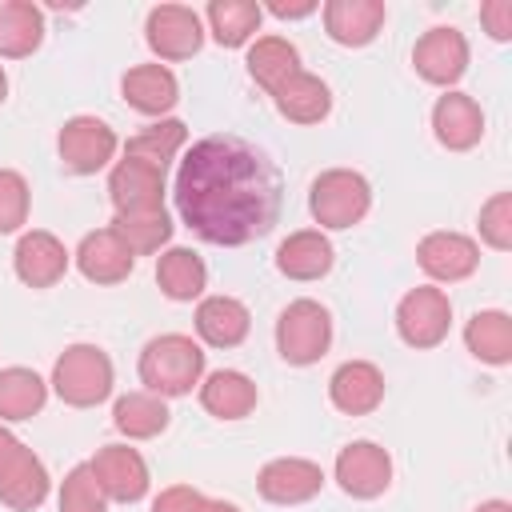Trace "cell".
I'll return each instance as SVG.
<instances>
[{
  "label": "cell",
  "mask_w": 512,
  "mask_h": 512,
  "mask_svg": "<svg viewBox=\"0 0 512 512\" xmlns=\"http://www.w3.org/2000/svg\"><path fill=\"white\" fill-rule=\"evenodd\" d=\"M176 212L208 244L240 248L268 236L280 220V168L252 140L216 132L196 140L176 168Z\"/></svg>",
  "instance_id": "cell-1"
},
{
  "label": "cell",
  "mask_w": 512,
  "mask_h": 512,
  "mask_svg": "<svg viewBox=\"0 0 512 512\" xmlns=\"http://www.w3.org/2000/svg\"><path fill=\"white\" fill-rule=\"evenodd\" d=\"M200 380H204V348L192 336L164 332L144 344V352H140L144 392L172 400V396H188L192 388H200Z\"/></svg>",
  "instance_id": "cell-2"
},
{
  "label": "cell",
  "mask_w": 512,
  "mask_h": 512,
  "mask_svg": "<svg viewBox=\"0 0 512 512\" xmlns=\"http://www.w3.org/2000/svg\"><path fill=\"white\" fill-rule=\"evenodd\" d=\"M56 396L68 404V408H96L112 396V384H116V372H112V360L104 348L96 344H68L56 364H52V380Z\"/></svg>",
  "instance_id": "cell-3"
},
{
  "label": "cell",
  "mask_w": 512,
  "mask_h": 512,
  "mask_svg": "<svg viewBox=\"0 0 512 512\" xmlns=\"http://www.w3.org/2000/svg\"><path fill=\"white\" fill-rule=\"evenodd\" d=\"M372 208V184L356 168H328L308 188V212L320 228H352Z\"/></svg>",
  "instance_id": "cell-4"
},
{
  "label": "cell",
  "mask_w": 512,
  "mask_h": 512,
  "mask_svg": "<svg viewBox=\"0 0 512 512\" xmlns=\"http://www.w3.org/2000/svg\"><path fill=\"white\" fill-rule=\"evenodd\" d=\"M332 344V316L320 300H292L280 316H276V352L284 356V364L308 368L316 364Z\"/></svg>",
  "instance_id": "cell-5"
},
{
  "label": "cell",
  "mask_w": 512,
  "mask_h": 512,
  "mask_svg": "<svg viewBox=\"0 0 512 512\" xmlns=\"http://www.w3.org/2000/svg\"><path fill=\"white\" fill-rule=\"evenodd\" d=\"M452 328V300L444 288H408L396 304V332L408 348H436Z\"/></svg>",
  "instance_id": "cell-6"
},
{
  "label": "cell",
  "mask_w": 512,
  "mask_h": 512,
  "mask_svg": "<svg viewBox=\"0 0 512 512\" xmlns=\"http://www.w3.org/2000/svg\"><path fill=\"white\" fill-rule=\"evenodd\" d=\"M116 148H120V140L100 116H72V120H64V128L56 136L60 164L68 172H76V176L100 172L116 156Z\"/></svg>",
  "instance_id": "cell-7"
},
{
  "label": "cell",
  "mask_w": 512,
  "mask_h": 512,
  "mask_svg": "<svg viewBox=\"0 0 512 512\" xmlns=\"http://www.w3.org/2000/svg\"><path fill=\"white\" fill-rule=\"evenodd\" d=\"M144 40L160 60H188L204 44V20L188 4H156L144 20Z\"/></svg>",
  "instance_id": "cell-8"
},
{
  "label": "cell",
  "mask_w": 512,
  "mask_h": 512,
  "mask_svg": "<svg viewBox=\"0 0 512 512\" xmlns=\"http://www.w3.org/2000/svg\"><path fill=\"white\" fill-rule=\"evenodd\" d=\"M336 484L352 500H376L392 484V456L376 440H352L336 452Z\"/></svg>",
  "instance_id": "cell-9"
},
{
  "label": "cell",
  "mask_w": 512,
  "mask_h": 512,
  "mask_svg": "<svg viewBox=\"0 0 512 512\" xmlns=\"http://www.w3.org/2000/svg\"><path fill=\"white\" fill-rule=\"evenodd\" d=\"M468 40H464V32L460 28H452V24H436V28H428L420 40H416V48H412V68L420 72V80H428V84H436V88H452L464 72H468Z\"/></svg>",
  "instance_id": "cell-10"
},
{
  "label": "cell",
  "mask_w": 512,
  "mask_h": 512,
  "mask_svg": "<svg viewBox=\"0 0 512 512\" xmlns=\"http://www.w3.org/2000/svg\"><path fill=\"white\" fill-rule=\"evenodd\" d=\"M88 468H92V476H96V484L104 488L108 500L136 504V500L148 496V484H152L148 480V464L128 444H104V448H96V456L88 460Z\"/></svg>",
  "instance_id": "cell-11"
},
{
  "label": "cell",
  "mask_w": 512,
  "mask_h": 512,
  "mask_svg": "<svg viewBox=\"0 0 512 512\" xmlns=\"http://www.w3.org/2000/svg\"><path fill=\"white\" fill-rule=\"evenodd\" d=\"M108 200H112L116 216L156 212V208H164V172L156 164H144L136 156H124L108 172Z\"/></svg>",
  "instance_id": "cell-12"
},
{
  "label": "cell",
  "mask_w": 512,
  "mask_h": 512,
  "mask_svg": "<svg viewBox=\"0 0 512 512\" xmlns=\"http://www.w3.org/2000/svg\"><path fill=\"white\" fill-rule=\"evenodd\" d=\"M416 264L440 280V284H456V280H468L476 268H480V244L464 232H428L420 244H416Z\"/></svg>",
  "instance_id": "cell-13"
},
{
  "label": "cell",
  "mask_w": 512,
  "mask_h": 512,
  "mask_svg": "<svg viewBox=\"0 0 512 512\" xmlns=\"http://www.w3.org/2000/svg\"><path fill=\"white\" fill-rule=\"evenodd\" d=\"M320 488H324V468L304 456H276L256 476V492L268 504H304L320 496Z\"/></svg>",
  "instance_id": "cell-14"
},
{
  "label": "cell",
  "mask_w": 512,
  "mask_h": 512,
  "mask_svg": "<svg viewBox=\"0 0 512 512\" xmlns=\"http://www.w3.org/2000/svg\"><path fill=\"white\" fill-rule=\"evenodd\" d=\"M68 260H72V252L64 248V240L52 236V232H44V228L24 232L16 240V248H12V268H16V276L28 288H52V284H60L64 272H68Z\"/></svg>",
  "instance_id": "cell-15"
},
{
  "label": "cell",
  "mask_w": 512,
  "mask_h": 512,
  "mask_svg": "<svg viewBox=\"0 0 512 512\" xmlns=\"http://www.w3.org/2000/svg\"><path fill=\"white\" fill-rule=\"evenodd\" d=\"M328 400L344 416H368L384 404V372L372 360H344L328 376Z\"/></svg>",
  "instance_id": "cell-16"
},
{
  "label": "cell",
  "mask_w": 512,
  "mask_h": 512,
  "mask_svg": "<svg viewBox=\"0 0 512 512\" xmlns=\"http://www.w3.org/2000/svg\"><path fill=\"white\" fill-rule=\"evenodd\" d=\"M432 132L448 152H468L484 140V112L468 92H444L432 104Z\"/></svg>",
  "instance_id": "cell-17"
},
{
  "label": "cell",
  "mask_w": 512,
  "mask_h": 512,
  "mask_svg": "<svg viewBox=\"0 0 512 512\" xmlns=\"http://www.w3.org/2000/svg\"><path fill=\"white\" fill-rule=\"evenodd\" d=\"M76 268L88 284H120L132 276L136 268V256L132 248L112 232V228H96L80 240L76 248Z\"/></svg>",
  "instance_id": "cell-18"
},
{
  "label": "cell",
  "mask_w": 512,
  "mask_h": 512,
  "mask_svg": "<svg viewBox=\"0 0 512 512\" xmlns=\"http://www.w3.org/2000/svg\"><path fill=\"white\" fill-rule=\"evenodd\" d=\"M384 0H328L324 4V32L344 48H364L384 28Z\"/></svg>",
  "instance_id": "cell-19"
},
{
  "label": "cell",
  "mask_w": 512,
  "mask_h": 512,
  "mask_svg": "<svg viewBox=\"0 0 512 512\" xmlns=\"http://www.w3.org/2000/svg\"><path fill=\"white\" fill-rule=\"evenodd\" d=\"M332 264H336V248L320 228L288 232L276 248V268L288 280H320L332 272Z\"/></svg>",
  "instance_id": "cell-20"
},
{
  "label": "cell",
  "mask_w": 512,
  "mask_h": 512,
  "mask_svg": "<svg viewBox=\"0 0 512 512\" xmlns=\"http://www.w3.org/2000/svg\"><path fill=\"white\" fill-rule=\"evenodd\" d=\"M120 96L128 108L164 120V112H172L180 100V84L164 64H136L120 76Z\"/></svg>",
  "instance_id": "cell-21"
},
{
  "label": "cell",
  "mask_w": 512,
  "mask_h": 512,
  "mask_svg": "<svg viewBox=\"0 0 512 512\" xmlns=\"http://www.w3.org/2000/svg\"><path fill=\"white\" fill-rule=\"evenodd\" d=\"M48 488H52V476H48L44 460L20 444V452L0 472V504H8L12 512H32L48 500Z\"/></svg>",
  "instance_id": "cell-22"
},
{
  "label": "cell",
  "mask_w": 512,
  "mask_h": 512,
  "mask_svg": "<svg viewBox=\"0 0 512 512\" xmlns=\"http://www.w3.org/2000/svg\"><path fill=\"white\" fill-rule=\"evenodd\" d=\"M256 400H260L256 380L244 376L240 368H216L200 380V404L216 420H244L256 408Z\"/></svg>",
  "instance_id": "cell-23"
},
{
  "label": "cell",
  "mask_w": 512,
  "mask_h": 512,
  "mask_svg": "<svg viewBox=\"0 0 512 512\" xmlns=\"http://www.w3.org/2000/svg\"><path fill=\"white\" fill-rule=\"evenodd\" d=\"M252 328L248 308L236 296H204L196 304V336L208 348H236Z\"/></svg>",
  "instance_id": "cell-24"
},
{
  "label": "cell",
  "mask_w": 512,
  "mask_h": 512,
  "mask_svg": "<svg viewBox=\"0 0 512 512\" xmlns=\"http://www.w3.org/2000/svg\"><path fill=\"white\" fill-rule=\"evenodd\" d=\"M272 100H276V112L284 116V120H292V124H320L328 112H332V88L320 80V76H312V72H292L276 92H272Z\"/></svg>",
  "instance_id": "cell-25"
},
{
  "label": "cell",
  "mask_w": 512,
  "mask_h": 512,
  "mask_svg": "<svg viewBox=\"0 0 512 512\" xmlns=\"http://www.w3.org/2000/svg\"><path fill=\"white\" fill-rule=\"evenodd\" d=\"M44 44V12L32 0H4L0 4V56L24 60Z\"/></svg>",
  "instance_id": "cell-26"
},
{
  "label": "cell",
  "mask_w": 512,
  "mask_h": 512,
  "mask_svg": "<svg viewBox=\"0 0 512 512\" xmlns=\"http://www.w3.org/2000/svg\"><path fill=\"white\" fill-rule=\"evenodd\" d=\"M156 284H160V292L168 300L188 304V300L204 296L208 268H204V260L192 248H164L160 260H156Z\"/></svg>",
  "instance_id": "cell-27"
},
{
  "label": "cell",
  "mask_w": 512,
  "mask_h": 512,
  "mask_svg": "<svg viewBox=\"0 0 512 512\" xmlns=\"http://www.w3.org/2000/svg\"><path fill=\"white\" fill-rule=\"evenodd\" d=\"M464 344L480 364L504 368L512 360V316L500 308H484L464 324Z\"/></svg>",
  "instance_id": "cell-28"
},
{
  "label": "cell",
  "mask_w": 512,
  "mask_h": 512,
  "mask_svg": "<svg viewBox=\"0 0 512 512\" xmlns=\"http://www.w3.org/2000/svg\"><path fill=\"white\" fill-rule=\"evenodd\" d=\"M168 420H172L168 404L160 396H152V392H124L112 404V424L128 440H152V436H160L168 428Z\"/></svg>",
  "instance_id": "cell-29"
},
{
  "label": "cell",
  "mask_w": 512,
  "mask_h": 512,
  "mask_svg": "<svg viewBox=\"0 0 512 512\" xmlns=\"http://www.w3.org/2000/svg\"><path fill=\"white\" fill-rule=\"evenodd\" d=\"M204 20H208V32L220 48H244L260 28L264 8L252 0H212Z\"/></svg>",
  "instance_id": "cell-30"
},
{
  "label": "cell",
  "mask_w": 512,
  "mask_h": 512,
  "mask_svg": "<svg viewBox=\"0 0 512 512\" xmlns=\"http://www.w3.org/2000/svg\"><path fill=\"white\" fill-rule=\"evenodd\" d=\"M248 76L272 96L292 72H300V52H296V44L292 40H284V36H260L252 48H248Z\"/></svg>",
  "instance_id": "cell-31"
},
{
  "label": "cell",
  "mask_w": 512,
  "mask_h": 512,
  "mask_svg": "<svg viewBox=\"0 0 512 512\" xmlns=\"http://www.w3.org/2000/svg\"><path fill=\"white\" fill-rule=\"evenodd\" d=\"M48 400V384L32 368H0V420H32Z\"/></svg>",
  "instance_id": "cell-32"
},
{
  "label": "cell",
  "mask_w": 512,
  "mask_h": 512,
  "mask_svg": "<svg viewBox=\"0 0 512 512\" xmlns=\"http://www.w3.org/2000/svg\"><path fill=\"white\" fill-rule=\"evenodd\" d=\"M184 140H188V124L184 120H156V124H148L144 132H136L124 144V156H136V160L156 164L164 172L176 160V152L184 148Z\"/></svg>",
  "instance_id": "cell-33"
},
{
  "label": "cell",
  "mask_w": 512,
  "mask_h": 512,
  "mask_svg": "<svg viewBox=\"0 0 512 512\" xmlns=\"http://www.w3.org/2000/svg\"><path fill=\"white\" fill-rule=\"evenodd\" d=\"M128 248H132V256H148V252H160L168 240H172V216L164 212V208H156V212H128V216H116L112 224H108Z\"/></svg>",
  "instance_id": "cell-34"
},
{
  "label": "cell",
  "mask_w": 512,
  "mask_h": 512,
  "mask_svg": "<svg viewBox=\"0 0 512 512\" xmlns=\"http://www.w3.org/2000/svg\"><path fill=\"white\" fill-rule=\"evenodd\" d=\"M60 512H108V496L104 488L96 484L92 468L88 464H76L68 468V476L60 480V500H56Z\"/></svg>",
  "instance_id": "cell-35"
},
{
  "label": "cell",
  "mask_w": 512,
  "mask_h": 512,
  "mask_svg": "<svg viewBox=\"0 0 512 512\" xmlns=\"http://www.w3.org/2000/svg\"><path fill=\"white\" fill-rule=\"evenodd\" d=\"M28 204H32L28 180L16 168H0V236L20 232L28 224Z\"/></svg>",
  "instance_id": "cell-36"
},
{
  "label": "cell",
  "mask_w": 512,
  "mask_h": 512,
  "mask_svg": "<svg viewBox=\"0 0 512 512\" xmlns=\"http://www.w3.org/2000/svg\"><path fill=\"white\" fill-rule=\"evenodd\" d=\"M480 240L496 252L512 248V192H496L480 208Z\"/></svg>",
  "instance_id": "cell-37"
},
{
  "label": "cell",
  "mask_w": 512,
  "mask_h": 512,
  "mask_svg": "<svg viewBox=\"0 0 512 512\" xmlns=\"http://www.w3.org/2000/svg\"><path fill=\"white\" fill-rule=\"evenodd\" d=\"M204 500V492H196L192 484H172L152 500V512H196Z\"/></svg>",
  "instance_id": "cell-38"
},
{
  "label": "cell",
  "mask_w": 512,
  "mask_h": 512,
  "mask_svg": "<svg viewBox=\"0 0 512 512\" xmlns=\"http://www.w3.org/2000/svg\"><path fill=\"white\" fill-rule=\"evenodd\" d=\"M480 20L492 40H512V4L508 0H488L480 4Z\"/></svg>",
  "instance_id": "cell-39"
},
{
  "label": "cell",
  "mask_w": 512,
  "mask_h": 512,
  "mask_svg": "<svg viewBox=\"0 0 512 512\" xmlns=\"http://www.w3.org/2000/svg\"><path fill=\"white\" fill-rule=\"evenodd\" d=\"M268 12H272V16H280V20H300V16H312V12H316V0H300V4L272 0V4H268Z\"/></svg>",
  "instance_id": "cell-40"
},
{
  "label": "cell",
  "mask_w": 512,
  "mask_h": 512,
  "mask_svg": "<svg viewBox=\"0 0 512 512\" xmlns=\"http://www.w3.org/2000/svg\"><path fill=\"white\" fill-rule=\"evenodd\" d=\"M16 452H20V440H16V436H12V432L0 424V472L8 468V460H12Z\"/></svg>",
  "instance_id": "cell-41"
},
{
  "label": "cell",
  "mask_w": 512,
  "mask_h": 512,
  "mask_svg": "<svg viewBox=\"0 0 512 512\" xmlns=\"http://www.w3.org/2000/svg\"><path fill=\"white\" fill-rule=\"evenodd\" d=\"M196 512H240V508H236L232 500H216V496H204Z\"/></svg>",
  "instance_id": "cell-42"
},
{
  "label": "cell",
  "mask_w": 512,
  "mask_h": 512,
  "mask_svg": "<svg viewBox=\"0 0 512 512\" xmlns=\"http://www.w3.org/2000/svg\"><path fill=\"white\" fill-rule=\"evenodd\" d=\"M476 512H512V504L508 500H484Z\"/></svg>",
  "instance_id": "cell-43"
},
{
  "label": "cell",
  "mask_w": 512,
  "mask_h": 512,
  "mask_svg": "<svg viewBox=\"0 0 512 512\" xmlns=\"http://www.w3.org/2000/svg\"><path fill=\"white\" fill-rule=\"evenodd\" d=\"M4 96H8V76H4V64H0V104H4Z\"/></svg>",
  "instance_id": "cell-44"
}]
</instances>
